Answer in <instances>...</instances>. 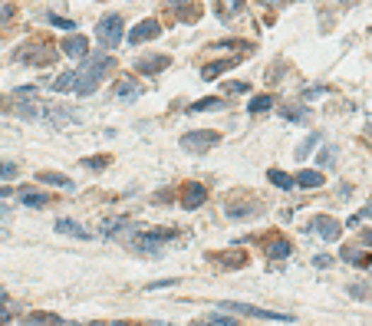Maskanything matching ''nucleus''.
I'll use <instances>...</instances> for the list:
<instances>
[{"label": "nucleus", "mask_w": 372, "mask_h": 326, "mask_svg": "<svg viewBox=\"0 0 372 326\" xmlns=\"http://www.w3.org/2000/svg\"><path fill=\"white\" fill-rule=\"evenodd\" d=\"M13 112L23 115V119H40V122H50V125H76L79 122L76 109L43 106V103H17V106H13Z\"/></svg>", "instance_id": "1"}, {"label": "nucleus", "mask_w": 372, "mask_h": 326, "mask_svg": "<svg viewBox=\"0 0 372 326\" xmlns=\"http://www.w3.org/2000/svg\"><path fill=\"white\" fill-rule=\"evenodd\" d=\"M109 73H112V57H109V53H93V57L86 59V66L79 69L76 93L79 96H93L95 89H99V83H103Z\"/></svg>", "instance_id": "2"}, {"label": "nucleus", "mask_w": 372, "mask_h": 326, "mask_svg": "<svg viewBox=\"0 0 372 326\" xmlns=\"http://www.w3.org/2000/svg\"><path fill=\"white\" fill-rule=\"evenodd\" d=\"M218 142H221V135H218V132H211V129H198V132H185L182 139H178V145H182L185 152H194V155L211 152V149H214Z\"/></svg>", "instance_id": "3"}, {"label": "nucleus", "mask_w": 372, "mask_h": 326, "mask_svg": "<svg viewBox=\"0 0 372 326\" xmlns=\"http://www.w3.org/2000/svg\"><path fill=\"white\" fill-rule=\"evenodd\" d=\"M122 37H125V27H122V17H119V13L99 20V27H95V40H99L103 47H119Z\"/></svg>", "instance_id": "4"}, {"label": "nucleus", "mask_w": 372, "mask_h": 326, "mask_svg": "<svg viewBox=\"0 0 372 326\" xmlns=\"http://www.w3.org/2000/svg\"><path fill=\"white\" fill-rule=\"evenodd\" d=\"M218 310H234V313H240V317H257V320H277V323H290V317H286V313L260 310V307H254V303H234V300H224V303H218Z\"/></svg>", "instance_id": "5"}, {"label": "nucleus", "mask_w": 372, "mask_h": 326, "mask_svg": "<svg viewBox=\"0 0 372 326\" xmlns=\"http://www.w3.org/2000/svg\"><path fill=\"white\" fill-rule=\"evenodd\" d=\"M158 33H162V23H158V20H142V23H135L132 30H129V43H132V47H139V43H145V40H155L158 37Z\"/></svg>", "instance_id": "6"}, {"label": "nucleus", "mask_w": 372, "mask_h": 326, "mask_svg": "<svg viewBox=\"0 0 372 326\" xmlns=\"http://www.w3.org/2000/svg\"><path fill=\"white\" fill-rule=\"evenodd\" d=\"M310 231H313V234H320L323 240H339V234H343V228H339V221H336V218H330V214H320V218H313Z\"/></svg>", "instance_id": "7"}, {"label": "nucleus", "mask_w": 372, "mask_h": 326, "mask_svg": "<svg viewBox=\"0 0 372 326\" xmlns=\"http://www.w3.org/2000/svg\"><path fill=\"white\" fill-rule=\"evenodd\" d=\"M204 198H208V188L204 185H185L182 188V208H188V211H194V208H201L204 204Z\"/></svg>", "instance_id": "8"}, {"label": "nucleus", "mask_w": 372, "mask_h": 326, "mask_svg": "<svg viewBox=\"0 0 372 326\" xmlns=\"http://www.w3.org/2000/svg\"><path fill=\"white\" fill-rule=\"evenodd\" d=\"M59 47H63V53H66V57H73V59H89V57H93V53H89L86 37H79V33L66 37L63 43H59Z\"/></svg>", "instance_id": "9"}, {"label": "nucleus", "mask_w": 372, "mask_h": 326, "mask_svg": "<svg viewBox=\"0 0 372 326\" xmlns=\"http://www.w3.org/2000/svg\"><path fill=\"white\" fill-rule=\"evenodd\" d=\"M172 238H175V231H152V234H142L135 244L142 250H155L158 244H165V240H172Z\"/></svg>", "instance_id": "10"}, {"label": "nucleus", "mask_w": 372, "mask_h": 326, "mask_svg": "<svg viewBox=\"0 0 372 326\" xmlns=\"http://www.w3.org/2000/svg\"><path fill=\"white\" fill-rule=\"evenodd\" d=\"M168 63H172L168 57H145V59H139V63H135V69H139V73H165V69H168Z\"/></svg>", "instance_id": "11"}, {"label": "nucleus", "mask_w": 372, "mask_h": 326, "mask_svg": "<svg viewBox=\"0 0 372 326\" xmlns=\"http://www.w3.org/2000/svg\"><path fill=\"white\" fill-rule=\"evenodd\" d=\"M17 198H20V204H27V208H47V204H50L47 194H43V192H33V188H20Z\"/></svg>", "instance_id": "12"}, {"label": "nucleus", "mask_w": 372, "mask_h": 326, "mask_svg": "<svg viewBox=\"0 0 372 326\" xmlns=\"http://www.w3.org/2000/svg\"><path fill=\"white\" fill-rule=\"evenodd\" d=\"M238 10H244V0H214V13H218V20H224V23H228Z\"/></svg>", "instance_id": "13"}, {"label": "nucleus", "mask_w": 372, "mask_h": 326, "mask_svg": "<svg viewBox=\"0 0 372 326\" xmlns=\"http://www.w3.org/2000/svg\"><path fill=\"white\" fill-rule=\"evenodd\" d=\"M76 83H79V69H66V73H59L57 79H53V89L57 93H76Z\"/></svg>", "instance_id": "14"}, {"label": "nucleus", "mask_w": 372, "mask_h": 326, "mask_svg": "<svg viewBox=\"0 0 372 326\" xmlns=\"http://www.w3.org/2000/svg\"><path fill=\"white\" fill-rule=\"evenodd\" d=\"M57 231H59V234H69V238L89 240V231L83 228V224H76V221H69V218H59L57 221Z\"/></svg>", "instance_id": "15"}, {"label": "nucleus", "mask_w": 372, "mask_h": 326, "mask_svg": "<svg viewBox=\"0 0 372 326\" xmlns=\"http://www.w3.org/2000/svg\"><path fill=\"white\" fill-rule=\"evenodd\" d=\"M142 96V86L132 83V79H119L115 83V99H139Z\"/></svg>", "instance_id": "16"}, {"label": "nucleus", "mask_w": 372, "mask_h": 326, "mask_svg": "<svg viewBox=\"0 0 372 326\" xmlns=\"http://www.w3.org/2000/svg\"><path fill=\"white\" fill-rule=\"evenodd\" d=\"M320 185H323V172H316V168L296 172V188H320Z\"/></svg>", "instance_id": "17"}, {"label": "nucleus", "mask_w": 372, "mask_h": 326, "mask_svg": "<svg viewBox=\"0 0 372 326\" xmlns=\"http://www.w3.org/2000/svg\"><path fill=\"white\" fill-rule=\"evenodd\" d=\"M231 66H238V57H234V59H221V63H211V66L201 69V76L214 79V76H221V73H224V69H231Z\"/></svg>", "instance_id": "18"}, {"label": "nucleus", "mask_w": 372, "mask_h": 326, "mask_svg": "<svg viewBox=\"0 0 372 326\" xmlns=\"http://www.w3.org/2000/svg\"><path fill=\"white\" fill-rule=\"evenodd\" d=\"M63 320L53 317V313H30L27 320H23V326H59Z\"/></svg>", "instance_id": "19"}, {"label": "nucleus", "mask_w": 372, "mask_h": 326, "mask_svg": "<svg viewBox=\"0 0 372 326\" xmlns=\"http://www.w3.org/2000/svg\"><path fill=\"white\" fill-rule=\"evenodd\" d=\"M267 178H270L274 185H277L280 192H290V188L296 185V178H290V175H286V172H280V168H270V175H267Z\"/></svg>", "instance_id": "20"}, {"label": "nucleus", "mask_w": 372, "mask_h": 326, "mask_svg": "<svg viewBox=\"0 0 372 326\" xmlns=\"http://www.w3.org/2000/svg\"><path fill=\"white\" fill-rule=\"evenodd\" d=\"M228 103L224 99H201V103H191L188 112H214V109H224Z\"/></svg>", "instance_id": "21"}, {"label": "nucleus", "mask_w": 372, "mask_h": 326, "mask_svg": "<svg viewBox=\"0 0 372 326\" xmlns=\"http://www.w3.org/2000/svg\"><path fill=\"white\" fill-rule=\"evenodd\" d=\"M40 182L43 185H59V188H73V182H69L66 175H59V172H40Z\"/></svg>", "instance_id": "22"}, {"label": "nucleus", "mask_w": 372, "mask_h": 326, "mask_svg": "<svg viewBox=\"0 0 372 326\" xmlns=\"http://www.w3.org/2000/svg\"><path fill=\"white\" fill-rule=\"evenodd\" d=\"M267 254L274 260H284V257H290V240H284V238H277L274 244L267 248Z\"/></svg>", "instance_id": "23"}, {"label": "nucleus", "mask_w": 372, "mask_h": 326, "mask_svg": "<svg viewBox=\"0 0 372 326\" xmlns=\"http://www.w3.org/2000/svg\"><path fill=\"white\" fill-rule=\"evenodd\" d=\"M270 106H274V99H270V96H254V99H250V115H257V112H264V109H270Z\"/></svg>", "instance_id": "24"}, {"label": "nucleus", "mask_w": 372, "mask_h": 326, "mask_svg": "<svg viewBox=\"0 0 372 326\" xmlns=\"http://www.w3.org/2000/svg\"><path fill=\"white\" fill-rule=\"evenodd\" d=\"M125 224H129V221H125V218L105 221V224H103V234H109V238H112V234H119V228H125Z\"/></svg>", "instance_id": "25"}, {"label": "nucleus", "mask_w": 372, "mask_h": 326, "mask_svg": "<svg viewBox=\"0 0 372 326\" xmlns=\"http://www.w3.org/2000/svg\"><path fill=\"white\" fill-rule=\"evenodd\" d=\"M280 115H284V119H296V122H303V119H306V109L286 106V109H280Z\"/></svg>", "instance_id": "26"}, {"label": "nucleus", "mask_w": 372, "mask_h": 326, "mask_svg": "<svg viewBox=\"0 0 372 326\" xmlns=\"http://www.w3.org/2000/svg\"><path fill=\"white\" fill-rule=\"evenodd\" d=\"M316 142H320V135H306V142L300 145V149H296V158H303V155H310V149H313Z\"/></svg>", "instance_id": "27"}, {"label": "nucleus", "mask_w": 372, "mask_h": 326, "mask_svg": "<svg viewBox=\"0 0 372 326\" xmlns=\"http://www.w3.org/2000/svg\"><path fill=\"white\" fill-rule=\"evenodd\" d=\"M349 293H353L356 300H369V297H372V290L363 287V284H353V287H349Z\"/></svg>", "instance_id": "28"}, {"label": "nucleus", "mask_w": 372, "mask_h": 326, "mask_svg": "<svg viewBox=\"0 0 372 326\" xmlns=\"http://www.w3.org/2000/svg\"><path fill=\"white\" fill-rule=\"evenodd\" d=\"M13 175H17V165H13V162H4V158H0V178H13Z\"/></svg>", "instance_id": "29"}, {"label": "nucleus", "mask_w": 372, "mask_h": 326, "mask_svg": "<svg viewBox=\"0 0 372 326\" xmlns=\"http://www.w3.org/2000/svg\"><path fill=\"white\" fill-rule=\"evenodd\" d=\"M50 23H53V27H63V30H76V23L66 17H50Z\"/></svg>", "instance_id": "30"}, {"label": "nucleus", "mask_w": 372, "mask_h": 326, "mask_svg": "<svg viewBox=\"0 0 372 326\" xmlns=\"http://www.w3.org/2000/svg\"><path fill=\"white\" fill-rule=\"evenodd\" d=\"M208 323H214V326H238V323H234V320H231V317H218V313H214V317H211Z\"/></svg>", "instance_id": "31"}, {"label": "nucleus", "mask_w": 372, "mask_h": 326, "mask_svg": "<svg viewBox=\"0 0 372 326\" xmlns=\"http://www.w3.org/2000/svg\"><path fill=\"white\" fill-rule=\"evenodd\" d=\"M224 89H228V93H248V83H228V86H224Z\"/></svg>", "instance_id": "32"}, {"label": "nucleus", "mask_w": 372, "mask_h": 326, "mask_svg": "<svg viewBox=\"0 0 372 326\" xmlns=\"http://www.w3.org/2000/svg\"><path fill=\"white\" fill-rule=\"evenodd\" d=\"M323 165H333V149H326V152H320V168Z\"/></svg>", "instance_id": "33"}, {"label": "nucleus", "mask_w": 372, "mask_h": 326, "mask_svg": "<svg viewBox=\"0 0 372 326\" xmlns=\"http://www.w3.org/2000/svg\"><path fill=\"white\" fill-rule=\"evenodd\" d=\"M323 93H326V89H323V86H313V89H306V93H303V99H313V96H323Z\"/></svg>", "instance_id": "34"}, {"label": "nucleus", "mask_w": 372, "mask_h": 326, "mask_svg": "<svg viewBox=\"0 0 372 326\" xmlns=\"http://www.w3.org/2000/svg\"><path fill=\"white\" fill-rule=\"evenodd\" d=\"M83 165H89V168H103L105 158H93V162H83Z\"/></svg>", "instance_id": "35"}, {"label": "nucleus", "mask_w": 372, "mask_h": 326, "mask_svg": "<svg viewBox=\"0 0 372 326\" xmlns=\"http://www.w3.org/2000/svg\"><path fill=\"white\" fill-rule=\"evenodd\" d=\"M4 198H10V188H7V185H0V202H4Z\"/></svg>", "instance_id": "36"}, {"label": "nucleus", "mask_w": 372, "mask_h": 326, "mask_svg": "<svg viewBox=\"0 0 372 326\" xmlns=\"http://www.w3.org/2000/svg\"><path fill=\"white\" fill-rule=\"evenodd\" d=\"M10 323V313H0V326H7Z\"/></svg>", "instance_id": "37"}, {"label": "nucleus", "mask_w": 372, "mask_h": 326, "mask_svg": "<svg viewBox=\"0 0 372 326\" xmlns=\"http://www.w3.org/2000/svg\"><path fill=\"white\" fill-rule=\"evenodd\" d=\"M363 240H366V244H369V248H372V231H366V234H363Z\"/></svg>", "instance_id": "38"}, {"label": "nucleus", "mask_w": 372, "mask_h": 326, "mask_svg": "<svg viewBox=\"0 0 372 326\" xmlns=\"http://www.w3.org/2000/svg\"><path fill=\"white\" fill-rule=\"evenodd\" d=\"M73 326H112V323H73Z\"/></svg>", "instance_id": "39"}, {"label": "nucleus", "mask_w": 372, "mask_h": 326, "mask_svg": "<svg viewBox=\"0 0 372 326\" xmlns=\"http://www.w3.org/2000/svg\"><path fill=\"white\" fill-rule=\"evenodd\" d=\"M112 326H139V323H125V320H115Z\"/></svg>", "instance_id": "40"}, {"label": "nucleus", "mask_w": 372, "mask_h": 326, "mask_svg": "<svg viewBox=\"0 0 372 326\" xmlns=\"http://www.w3.org/2000/svg\"><path fill=\"white\" fill-rule=\"evenodd\" d=\"M4 300H7V290H4V287H0V303H4Z\"/></svg>", "instance_id": "41"}, {"label": "nucleus", "mask_w": 372, "mask_h": 326, "mask_svg": "<svg viewBox=\"0 0 372 326\" xmlns=\"http://www.w3.org/2000/svg\"><path fill=\"white\" fill-rule=\"evenodd\" d=\"M363 214H366V218H372V204H369V208H363Z\"/></svg>", "instance_id": "42"}, {"label": "nucleus", "mask_w": 372, "mask_h": 326, "mask_svg": "<svg viewBox=\"0 0 372 326\" xmlns=\"http://www.w3.org/2000/svg\"><path fill=\"white\" fill-rule=\"evenodd\" d=\"M366 135H369V139H372V125H366Z\"/></svg>", "instance_id": "43"}, {"label": "nucleus", "mask_w": 372, "mask_h": 326, "mask_svg": "<svg viewBox=\"0 0 372 326\" xmlns=\"http://www.w3.org/2000/svg\"><path fill=\"white\" fill-rule=\"evenodd\" d=\"M4 238H7V231H4V228H0V240H4Z\"/></svg>", "instance_id": "44"}, {"label": "nucleus", "mask_w": 372, "mask_h": 326, "mask_svg": "<svg viewBox=\"0 0 372 326\" xmlns=\"http://www.w3.org/2000/svg\"><path fill=\"white\" fill-rule=\"evenodd\" d=\"M198 326H214V323H198Z\"/></svg>", "instance_id": "45"}]
</instances>
